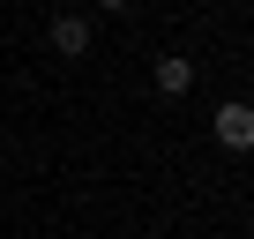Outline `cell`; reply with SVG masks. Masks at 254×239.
<instances>
[{"label":"cell","mask_w":254,"mask_h":239,"mask_svg":"<svg viewBox=\"0 0 254 239\" xmlns=\"http://www.w3.org/2000/svg\"><path fill=\"white\" fill-rule=\"evenodd\" d=\"M217 142L224 150H254V105H217Z\"/></svg>","instance_id":"obj_1"},{"label":"cell","mask_w":254,"mask_h":239,"mask_svg":"<svg viewBox=\"0 0 254 239\" xmlns=\"http://www.w3.org/2000/svg\"><path fill=\"white\" fill-rule=\"evenodd\" d=\"M45 45H53L60 60H82V53H90V23H82V15H60V23L45 30Z\"/></svg>","instance_id":"obj_2"},{"label":"cell","mask_w":254,"mask_h":239,"mask_svg":"<svg viewBox=\"0 0 254 239\" xmlns=\"http://www.w3.org/2000/svg\"><path fill=\"white\" fill-rule=\"evenodd\" d=\"M157 90H165V97H187V90H194V60L165 53V60H157Z\"/></svg>","instance_id":"obj_3"},{"label":"cell","mask_w":254,"mask_h":239,"mask_svg":"<svg viewBox=\"0 0 254 239\" xmlns=\"http://www.w3.org/2000/svg\"><path fill=\"white\" fill-rule=\"evenodd\" d=\"M97 8H105V15H120V8H135V0H97Z\"/></svg>","instance_id":"obj_4"}]
</instances>
